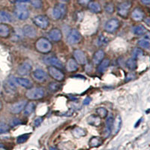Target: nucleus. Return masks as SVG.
<instances>
[{
	"mask_svg": "<svg viewBox=\"0 0 150 150\" xmlns=\"http://www.w3.org/2000/svg\"><path fill=\"white\" fill-rule=\"evenodd\" d=\"M26 2H22L17 1V8L15 9L14 14L17 18L20 19L21 21H24L29 17V13L28 11L27 8H26Z\"/></svg>",
	"mask_w": 150,
	"mask_h": 150,
	"instance_id": "nucleus-1",
	"label": "nucleus"
},
{
	"mask_svg": "<svg viewBox=\"0 0 150 150\" xmlns=\"http://www.w3.org/2000/svg\"><path fill=\"white\" fill-rule=\"evenodd\" d=\"M35 47L40 53H47L52 50V44L45 38H41L36 42Z\"/></svg>",
	"mask_w": 150,
	"mask_h": 150,
	"instance_id": "nucleus-2",
	"label": "nucleus"
},
{
	"mask_svg": "<svg viewBox=\"0 0 150 150\" xmlns=\"http://www.w3.org/2000/svg\"><path fill=\"white\" fill-rule=\"evenodd\" d=\"M26 96L31 100H38L45 96V90L41 87L30 89L26 92Z\"/></svg>",
	"mask_w": 150,
	"mask_h": 150,
	"instance_id": "nucleus-3",
	"label": "nucleus"
},
{
	"mask_svg": "<svg viewBox=\"0 0 150 150\" xmlns=\"http://www.w3.org/2000/svg\"><path fill=\"white\" fill-rule=\"evenodd\" d=\"M33 22L36 26L41 29H46L49 26V20L46 16L38 15L36 16L33 19Z\"/></svg>",
	"mask_w": 150,
	"mask_h": 150,
	"instance_id": "nucleus-4",
	"label": "nucleus"
},
{
	"mask_svg": "<svg viewBox=\"0 0 150 150\" xmlns=\"http://www.w3.org/2000/svg\"><path fill=\"white\" fill-rule=\"evenodd\" d=\"M65 12H66V7L65 5L63 4H58L56 5L53 10V17L54 19H58L62 18L65 15Z\"/></svg>",
	"mask_w": 150,
	"mask_h": 150,
	"instance_id": "nucleus-5",
	"label": "nucleus"
},
{
	"mask_svg": "<svg viewBox=\"0 0 150 150\" xmlns=\"http://www.w3.org/2000/svg\"><path fill=\"white\" fill-rule=\"evenodd\" d=\"M48 71H49V74L53 77V79L59 81H61L64 79V74L58 69L56 67L50 66L48 68Z\"/></svg>",
	"mask_w": 150,
	"mask_h": 150,
	"instance_id": "nucleus-6",
	"label": "nucleus"
},
{
	"mask_svg": "<svg viewBox=\"0 0 150 150\" xmlns=\"http://www.w3.org/2000/svg\"><path fill=\"white\" fill-rule=\"evenodd\" d=\"M120 26V22L116 19H111L110 21L106 23L105 24V30L108 33H114L115 31Z\"/></svg>",
	"mask_w": 150,
	"mask_h": 150,
	"instance_id": "nucleus-7",
	"label": "nucleus"
},
{
	"mask_svg": "<svg viewBox=\"0 0 150 150\" xmlns=\"http://www.w3.org/2000/svg\"><path fill=\"white\" fill-rule=\"evenodd\" d=\"M80 38H81V35H80L78 30L72 29L70 33L68 34V42L71 45H74V44H77L80 41Z\"/></svg>",
	"mask_w": 150,
	"mask_h": 150,
	"instance_id": "nucleus-8",
	"label": "nucleus"
},
{
	"mask_svg": "<svg viewBox=\"0 0 150 150\" xmlns=\"http://www.w3.org/2000/svg\"><path fill=\"white\" fill-rule=\"evenodd\" d=\"M131 8V3L128 2H125L120 4L117 8L118 14L121 15L122 17H127L128 11Z\"/></svg>",
	"mask_w": 150,
	"mask_h": 150,
	"instance_id": "nucleus-9",
	"label": "nucleus"
},
{
	"mask_svg": "<svg viewBox=\"0 0 150 150\" xmlns=\"http://www.w3.org/2000/svg\"><path fill=\"white\" fill-rule=\"evenodd\" d=\"M74 56L75 61L80 65H86V57L83 52L80 50H75L74 51Z\"/></svg>",
	"mask_w": 150,
	"mask_h": 150,
	"instance_id": "nucleus-10",
	"label": "nucleus"
},
{
	"mask_svg": "<svg viewBox=\"0 0 150 150\" xmlns=\"http://www.w3.org/2000/svg\"><path fill=\"white\" fill-rule=\"evenodd\" d=\"M31 70H32V65L29 62H23L22 65L19 66L18 69H17V72L20 75H27L30 73Z\"/></svg>",
	"mask_w": 150,
	"mask_h": 150,
	"instance_id": "nucleus-11",
	"label": "nucleus"
},
{
	"mask_svg": "<svg viewBox=\"0 0 150 150\" xmlns=\"http://www.w3.org/2000/svg\"><path fill=\"white\" fill-rule=\"evenodd\" d=\"M33 77L38 82H45L47 79V74L45 71L41 70V69H37L33 72Z\"/></svg>",
	"mask_w": 150,
	"mask_h": 150,
	"instance_id": "nucleus-12",
	"label": "nucleus"
},
{
	"mask_svg": "<svg viewBox=\"0 0 150 150\" xmlns=\"http://www.w3.org/2000/svg\"><path fill=\"white\" fill-rule=\"evenodd\" d=\"M26 104V101H18V102L15 103V104H14L11 106V108L10 109L11 112L12 113H14V114H17V113L21 112V111L24 109Z\"/></svg>",
	"mask_w": 150,
	"mask_h": 150,
	"instance_id": "nucleus-13",
	"label": "nucleus"
},
{
	"mask_svg": "<svg viewBox=\"0 0 150 150\" xmlns=\"http://www.w3.org/2000/svg\"><path fill=\"white\" fill-rule=\"evenodd\" d=\"M23 34L26 37L29 38H34L36 36L37 32L36 29L30 25H26L23 27Z\"/></svg>",
	"mask_w": 150,
	"mask_h": 150,
	"instance_id": "nucleus-14",
	"label": "nucleus"
},
{
	"mask_svg": "<svg viewBox=\"0 0 150 150\" xmlns=\"http://www.w3.org/2000/svg\"><path fill=\"white\" fill-rule=\"evenodd\" d=\"M113 121H114V119H113L112 116H110L108 118L107 121H106L105 128H104V134L105 137H108L110 134V132L111 131H112V128Z\"/></svg>",
	"mask_w": 150,
	"mask_h": 150,
	"instance_id": "nucleus-15",
	"label": "nucleus"
},
{
	"mask_svg": "<svg viewBox=\"0 0 150 150\" xmlns=\"http://www.w3.org/2000/svg\"><path fill=\"white\" fill-rule=\"evenodd\" d=\"M50 38L53 41H59L62 38V33L61 31L58 29H52L49 33Z\"/></svg>",
	"mask_w": 150,
	"mask_h": 150,
	"instance_id": "nucleus-16",
	"label": "nucleus"
},
{
	"mask_svg": "<svg viewBox=\"0 0 150 150\" xmlns=\"http://www.w3.org/2000/svg\"><path fill=\"white\" fill-rule=\"evenodd\" d=\"M14 80H15L16 83L19 84V85L23 87H25V88H30L32 85H33L30 80L26 78L17 77V78H14Z\"/></svg>",
	"mask_w": 150,
	"mask_h": 150,
	"instance_id": "nucleus-17",
	"label": "nucleus"
},
{
	"mask_svg": "<svg viewBox=\"0 0 150 150\" xmlns=\"http://www.w3.org/2000/svg\"><path fill=\"white\" fill-rule=\"evenodd\" d=\"M87 122L93 126H99L101 124V118L96 115H91L87 119Z\"/></svg>",
	"mask_w": 150,
	"mask_h": 150,
	"instance_id": "nucleus-18",
	"label": "nucleus"
},
{
	"mask_svg": "<svg viewBox=\"0 0 150 150\" xmlns=\"http://www.w3.org/2000/svg\"><path fill=\"white\" fill-rule=\"evenodd\" d=\"M104 52L102 50H99L96 52L95 54H94L93 56V62L94 64L96 65H98L104 59Z\"/></svg>",
	"mask_w": 150,
	"mask_h": 150,
	"instance_id": "nucleus-19",
	"label": "nucleus"
},
{
	"mask_svg": "<svg viewBox=\"0 0 150 150\" xmlns=\"http://www.w3.org/2000/svg\"><path fill=\"white\" fill-rule=\"evenodd\" d=\"M131 17L135 21H142L144 17V14L143 12L140 10V8H136L133 11L131 14Z\"/></svg>",
	"mask_w": 150,
	"mask_h": 150,
	"instance_id": "nucleus-20",
	"label": "nucleus"
},
{
	"mask_svg": "<svg viewBox=\"0 0 150 150\" xmlns=\"http://www.w3.org/2000/svg\"><path fill=\"white\" fill-rule=\"evenodd\" d=\"M66 68L68 71L69 72L76 71L77 70V68H78L77 62L75 61L74 59H70L68 61V62H67Z\"/></svg>",
	"mask_w": 150,
	"mask_h": 150,
	"instance_id": "nucleus-21",
	"label": "nucleus"
},
{
	"mask_svg": "<svg viewBox=\"0 0 150 150\" xmlns=\"http://www.w3.org/2000/svg\"><path fill=\"white\" fill-rule=\"evenodd\" d=\"M47 62L49 63L50 65H53V67H56V68H62L63 67L62 62L58 58H56V57H50V58L47 59Z\"/></svg>",
	"mask_w": 150,
	"mask_h": 150,
	"instance_id": "nucleus-22",
	"label": "nucleus"
},
{
	"mask_svg": "<svg viewBox=\"0 0 150 150\" xmlns=\"http://www.w3.org/2000/svg\"><path fill=\"white\" fill-rule=\"evenodd\" d=\"M11 21V16L8 12L5 11H0V22L8 23Z\"/></svg>",
	"mask_w": 150,
	"mask_h": 150,
	"instance_id": "nucleus-23",
	"label": "nucleus"
},
{
	"mask_svg": "<svg viewBox=\"0 0 150 150\" xmlns=\"http://www.w3.org/2000/svg\"><path fill=\"white\" fill-rule=\"evenodd\" d=\"M10 35V29L5 24H0V36L2 38H7Z\"/></svg>",
	"mask_w": 150,
	"mask_h": 150,
	"instance_id": "nucleus-24",
	"label": "nucleus"
},
{
	"mask_svg": "<svg viewBox=\"0 0 150 150\" xmlns=\"http://www.w3.org/2000/svg\"><path fill=\"white\" fill-rule=\"evenodd\" d=\"M5 85H6V87L7 89H9L10 91H14L16 90V82L15 80H14V77H8V80H6L5 82Z\"/></svg>",
	"mask_w": 150,
	"mask_h": 150,
	"instance_id": "nucleus-25",
	"label": "nucleus"
},
{
	"mask_svg": "<svg viewBox=\"0 0 150 150\" xmlns=\"http://www.w3.org/2000/svg\"><path fill=\"white\" fill-rule=\"evenodd\" d=\"M121 124H122V120L121 117L120 116H118L116 118L115 121H113V124H112V128L113 129V133L116 134L118 133V131L120 130L121 128Z\"/></svg>",
	"mask_w": 150,
	"mask_h": 150,
	"instance_id": "nucleus-26",
	"label": "nucleus"
},
{
	"mask_svg": "<svg viewBox=\"0 0 150 150\" xmlns=\"http://www.w3.org/2000/svg\"><path fill=\"white\" fill-rule=\"evenodd\" d=\"M147 33V29L142 25H138L134 28V33L137 35H143Z\"/></svg>",
	"mask_w": 150,
	"mask_h": 150,
	"instance_id": "nucleus-27",
	"label": "nucleus"
},
{
	"mask_svg": "<svg viewBox=\"0 0 150 150\" xmlns=\"http://www.w3.org/2000/svg\"><path fill=\"white\" fill-rule=\"evenodd\" d=\"M100 65H99L98 68V70L99 73H103L106 71V69L108 68L110 64V60L109 59H104L103 61H101L100 62Z\"/></svg>",
	"mask_w": 150,
	"mask_h": 150,
	"instance_id": "nucleus-28",
	"label": "nucleus"
},
{
	"mask_svg": "<svg viewBox=\"0 0 150 150\" xmlns=\"http://www.w3.org/2000/svg\"><path fill=\"white\" fill-rule=\"evenodd\" d=\"M35 106V104L33 102H29L27 104H26L25 109H24V114L26 115V116L30 115L34 111Z\"/></svg>",
	"mask_w": 150,
	"mask_h": 150,
	"instance_id": "nucleus-29",
	"label": "nucleus"
},
{
	"mask_svg": "<svg viewBox=\"0 0 150 150\" xmlns=\"http://www.w3.org/2000/svg\"><path fill=\"white\" fill-rule=\"evenodd\" d=\"M73 134L74 135V137H80L85 136L86 132V130L83 129L82 128H80V127H77V128H75L73 130Z\"/></svg>",
	"mask_w": 150,
	"mask_h": 150,
	"instance_id": "nucleus-30",
	"label": "nucleus"
},
{
	"mask_svg": "<svg viewBox=\"0 0 150 150\" xmlns=\"http://www.w3.org/2000/svg\"><path fill=\"white\" fill-rule=\"evenodd\" d=\"M138 45H140L141 47L144 48V49H149L150 47L149 38L146 37V38H143V39L140 40L138 42Z\"/></svg>",
	"mask_w": 150,
	"mask_h": 150,
	"instance_id": "nucleus-31",
	"label": "nucleus"
},
{
	"mask_svg": "<svg viewBox=\"0 0 150 150\" xmlns=\"http://www.w3.org/2000/svg\"><path fill=\"white\" fill-rule=\"evenodd\" d=\"M89 8L92 11L95 12V13H99L101 11V6L99 5L98 2H92L89 4Z\"/></svg>",
	"mask_w": 150,
	"mask_h": 150,
	"instance_id": "nucleus-32",
	"label": "nucleus"
},
{
	"mask_svg": "<svg viewBox=\"0 0 150 150\" xmlns=\"http://www.w3.org/2000/svg\"><path fill=\"white\" fill-rule=\"evenodd\" d=\"M102 143V140L100 137H92L89 141V145L92 147H97Z\"/></svg>",
	"mask_w": 150,
	"mask_h": 150,
	"instance_id": "nucleus-33",
	"label": "nucleus"
},
{
	"mask_svg": "<svg viewBox=\"0 0 150 150\" xmlns=\"http://www.w3.org/2000/svg\"><path fill=\"white\" fill-rule=\"evenodd\" d=\"M126 66L128 69L130 70H134L136 69L137 68V62H136V60L133 58H131L129 59H128L126 62Z\"/></svg>",
	"mask_w": 150,
	"mask_h": 150,
	"instance_id": "nucleus-34",
	"label": "nucleus"
},
{
	"mask_svg": "<svg viewBox=\"0 0 150 150\" xmlns=\"http://www.w3.org/2000/svg\"><path fill=\"white\" fill-rule=\"evenodd\" d=\"M96 113H97L98 116L100 118H105L108 116V110L104 108H99L96 109Z\"/></svg>",
	"mask_w": 150,
	"mask_h": 150,
	"instance_id": "nucleus-35",
	"label": "nucleus"
},
{
	"mask_svg": "<svg viewBox=\"0 0 150 150\" xmlns=\"http://www.w3.org/2000/svg\"><path fill=\"white\" fill-rule=\"evenodd\" d=\"M143 55V50L141 49H140V48H134L133 51H132V56H133L132 58L134 59H136L137 58H140V56H142Z\"/></svg>",
	"mask_w": 150,
	"mask_h": 150,
	"instance_id": "nucleus-36",
	"label": "nucleus"
},
{
	"mask_svg": "<svg viewBox=\"0 0 150 150\" xmlns=\"http://www.w3.org/2000/svg\"><path fill=\"white\" fill-rule=\"evenodd\" d=\"M29 135H30L29 134H22L21 135V136H19L17 139V143H25V142L29 139Z\"/></svg>",
	"mask_w": 150,
	"mask_h": 150,
	"instance_id": "nucleus-37",
	"label": "nucleus"
},
{
	"mask_svg": "<svg viewBox=\"0 0 150 150\" xmlns=\"http://www.w3.org/2000/svg\"><path fill=\"white\" fill-rule=\"evenodd\" d=\"M28 2H31L32 5L36 8H40L42 5V2L41 0H28Z\"/></svg>",
	"mask_w": 150,
	"mask_h": 150,
	"instance_id": "nucleus-38",
	"label": "nucleus"
},
{
	"mask_svg": "<svg viewBox=\"0 0 150 150\" xmlns=\"http://www.w3.org/2000/svg\"><path fill=\"white\" fill-rule=\"evenodd\" d=\"M9 126L7 124H5L4 122H0V134L5 133L8 131Z\"/></svg>",
	"mask_w": 150,
	"mask_h": 150,
	"instance_id": "nucleus-39",
	"label": "nucleus"
},
{
	"mask_svg": "<svg viewBox=\"0 0 150 150\" xmlns=\"http://www.w3.org/2000/svg\"><path fill=\"white\" fill-rule=\"evenodd\" d=\"M49 89L52 91V92H56V91L59 90L60 89V85L57 83H51L49 86Z\"/></svg>",
	"mask_w": 150,
	"mask_h": 150,
	"instance_id": "nucleus-40",
	"label": "nucleus"
},
{
	"mask_svg": "<svg viewBox=\"0 0 150 150\" xmlns=\"http://www.w3.org/2000/svg\"><path fill=\"white\" fill-rule=\"evenodd\" d=\"M21 121L20 120H18V119H14V120H12L11 122V126H13V127L17 126V125H21Z\"/></svg>",
	"mask_w": 150,
	"mask_h": 150,
	"instance_id": "nucleus-41",
	"label": "nucleus"
},
{
	"mask_svg": "<svg viewBox=\"0 0 150 150\" xmlns=\"http://www.w3.org/2000/svg\"><path fill=\"white\" fill-rule=\"evenodd\" d=\"M43 121V119L41 117H38L37 118V119H35L34 121V125L35 126H39L41 124V122H42Z\"/></svg>",
	"mask_w": 150,
	"mask_h": 150,
	"instance_id": "nucleus-42",
	"label": "nucleus"
},
{
	"mask_svg": "<svg viewBox=\"0 0 150 150\" xmlns=\"http://www.w3.org/2000/svg\"><path fill=\"white\" fill-rule=\"evenodd\" d=\"M106 9V11H108V13H112L113 11V6H112L111 4H108L105 8Z\"/></svg>",
	"mask_w": 150,
	"mask_h": 150,
	"instance_id": "nucleus-43",
	"label": "nucleus"
},
{
	"mask_svg": "<svg viewBox=\"0 0 150 150\" xmlns=\"http://www.w3.org/2000/svg\"><path fill=\"white\" fill-rule=\"evenodd\" d=\"M91 100H92L91 98L89 97L86 98L83 100V105H88V104L91 102Z\"/></svg>",
	"mask_w": 150,
	"mask_h": 150,
	"instance_id": "nucleus-44",
	"label": "nucleus"
},
{
	"mask_svg": "<svg viewBox=\"0 0 150 150\" xmlns=\"http://www.w3.org/2000/svg\"><path fill=\"white\" fill-rule=\"evenodd\" d=\"M79 2L81 4H83V5H86V4H87L89 2V0H79Z\"/></svg>",
	"mask_w": 150,
	"mask_h": 150,
	"instance_id": "nucleus-45",
	"label": "nucleus"
},
{
	"mask_svg": "<svg viewBox=\"0 0 150 150\" xmlns=\"http://www.w3.org/2000/svg\"><path fill=\"white\" fill-rule=\"evenodd\" d=\"M143 3L146 4V5H149L150 3V0H142Z\"/></svg>",
	"mask_w": 150,
	"mask_h": 150,
	"instance_id": "nucleus-46",
	"label": "nucleus"
},
{
	"mask_svg": "<svg viewBox=\"0 0 150 150\" xmlns=\"http://www.w3.org/2000/svg\"><path fill=\"white\" fill-rule=\"evenodd\" d=\"M50 150H57V149L55 148H53V147H50Z\"/></svg>",
	"mask_w": 150,
	"mask_h": 150,
	"instance_id": "nucleus-47",
	"label": "nucleus"
},
{
	"mask_svg": "<svg viewBox=\"0 0 150 150\" xmlns=\"http://www.w3.org/2000/svg\"><path fill=\"white\" fill-rule=\"evenodd\" d=\"M1 109H2V102L0 101V110H1Z\"/></svg>",
	"mask_w": 150,
	"mask_h": 150,
	"instance_id": "nucleus-48",
	"label": "nucleus"
},
{
	"mask_svg": "<svg viewBox=\"0 0 150 150\" xmlns=\"http://www.w3.org/2000/svg\"><path fill=\"white\" fill-rule=\"evenodd\" d=\"M64 1H68V0H64Z\"/></svg>",
	"mask_w": 150,
	"mask_h": 150,
	"instance_id": "nucleus-49",
	"label": "nucleus"
},
{
	"mask_svg": "<svg viewBox=\"0 0 150 150\" xmlns=\"http://www.w3.org/2000/svg\"><path fill=\"white\" fill-rule=\"evenodd\" d=\"M0 86H1V83H0Z\"/></svg>",
	"mask_w": 150,
	"mask_h": 150,
	"instance_id": "nucleus-50",
	"label": "nucleus"
},
{
	"mask_svg": "<svg viewBox=\"0 0 150 150\" xmlns=\"http://www.w3.org/2000/svg\"><path fill=\"white\" fill-rule=\"evenodd\" d=\"M0 146H1V145H0Z\"/></svg>",
	"mask_w": 150,
	"mask_h": 150,
	"instance_id": "nucleus-51",
	"label": "nucleus"
},
{
	"mask_svg": "<svg viewBox=\"0 0 150 150\" xmlns=\"http://www.w3.org/2000/svg\"></svg>",
	"mask_w": 150,
	"mask_h": 150,
	"instance_id": "nucleus-52",
	"label": "nucleus"
}]
</instances>
